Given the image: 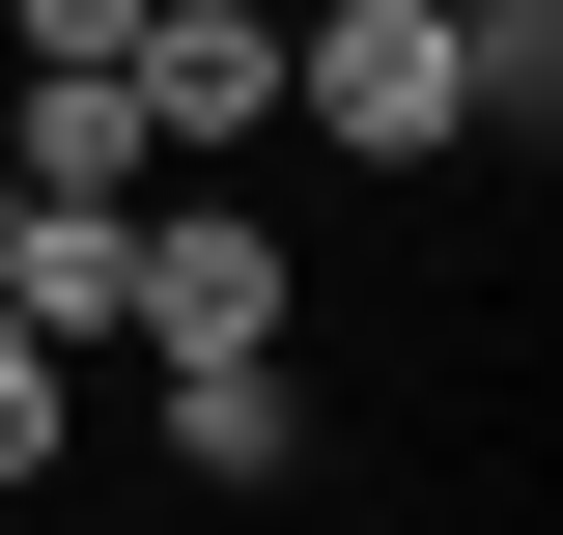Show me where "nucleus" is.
I'll use <instances>...</instances> for the list:
<instances>
[{"label":"nucleus","instance_id":"obj_8","mask_svg":"<svg viewBox=\"0 0 563 535\" xmlns=\"http://www.w3.org/2000/svg\"><path fill=\"white\" fill-rule=\"evenodd\" d=\"M29 29V85H85V57H141V0H0Z\"/></svg>","mask_w":563,"mask_h":535},{"label":"nucleus","instance_id":"obj_2","mask_svg":"<svg viewBox=\"0 0 563 535\" xmlns=\"http://www.w3.org/2000/svg\"><path fill=\"white\" fill-rule=\"evenodd\" d=\"M113 338H169V367H282V226H254V198H113Z\"/></svg>","mask_w":563,"mask_h":535},{"label":"nucleus","instance_id":"obj_7","mask_svg":"<svg viewBox=\"0 0 563 535\" xmlns=\"http://www.w3.org/2000/svg\"><path fill=\"white\" fill-rule=\"evenodd\" d=\"M57 423H85V367H57V338H29V310H0V507L57 479Z\"/></svg>","mask_w":563,"mask_h":535},{"label":"nucleus","instance_id":"obj_6","mask_svg":"<svg viewBox=\"0 0 563 535\" xmlns=\"http://www.w3.org/2000/svg\"><path fill=\"white\" fill-rule=\"evenodd\" d=\"M29 198H169V141H141V85L85 57V85H29V141H0Z\"/></svg>","mask_w":563,"mask_h":535},{"label":"nucleus","instance_id":"obj_1","mask_svg":"<svg viewBox=\"0 0 563 535\" xmlns=\"http://www.w3.org/2000/svg\"><path fill=\"white\" fill-rule=\"evenodd\" d=\"M282 113L339 170H451L479 141V0H282Z\"/></svg>","mask_w":563,"mask_h":535},{"label":"nucleus","instance_id":"obj_3","mask_svg":"<svg viewBox=\"0 0 563 535\" xmlns=\"http://www.w3.org/2000/svg\"><path fill=\"white\" fill-rule=\"evenodd\" d=\"M141 141H169V170H198V141H282V0H141Z\"/></svg>","mask_w":563,"mask_h":535},{"label":"nucleus","instance_id":"obj_5","mask_svg":"<svg viewBox=\"0 0 563 535\" xmlns=\"http://www.w3.org/2000/svg\"><path fill=\"white\" fill-rule=\"evenodd\" d=\"M282 451H310V367H169V479L198 507H254Z\"/></svg>","mask_w":563,"mask_h":535},{"label":"nucleus","instance_id":"obj_4","mask_svg":"<svg viewBox=\"0 0 563 535\" xmlns=\"http://www.w3.org/2000/svg\"><path fill=\"white\" fill-rule=\"evenodd\" d=\"M0 310L85 367V338H113V198H29V170H0Z\"/></svg>","mask_w":563,"mask_h":535}]
</instances>
